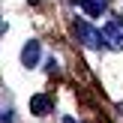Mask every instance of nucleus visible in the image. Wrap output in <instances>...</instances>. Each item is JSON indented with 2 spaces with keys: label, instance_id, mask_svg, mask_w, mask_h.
Here are the masks:
<instances>
[{
  "label": "nucleus",
  "instance_id": "obj_3",
  "mask_svg": "<svg viewBox=\"0 0 123 123\" xmlns=\"http://www.w3.org/2000/svg\"><path fill=\"white\" fill-rule=\"evenodd\" d=\"M75 6H81V9H87V15H99L102 9H105V0H75Z\"/></svg>",
  "mask_w": 123,
  "mask_h": 123
},
{
  "label": "nucleus",
  "instance_id": "obj_2",
  "mask_svg": "<svg viewBox=\"0 0 123 123\" xmlns=\"http://www.w3.org/2000/svg\"><path fill=\"white\" fill-rule=\"evenodd\" d=\"M102 33H105V42L111 48H123V21H120V18H111Z\"/></svg>",
  "mask_w": 123,
  "mask_h": 123
},
{
  "label": "nucleus",
  "instance_id": "obj_5",
  "mask_svg": "<svg viewBox=\"0 0 123 123\" xmlns=\"http://www.w3.org/2000/svg\"><path fill=\"white\" fill-rule=\"evenodd\" d=\"M30 111H33V114L48 111V99H45V96H33V99H30Z\"/></svg>",
  "mask_w": 123,
  "mask_h": 123
},
{
  "label": "nucleus",
  "instance_id": "obj_1",
  "mask_svg": "<svg viewBox=\"0 0 123 123\" xmlns=\"http://www.w3.org/2000/svg\"><path fill=\"white\" fill-rule=\"evenodd\" d=\"M75 33H78V39L87 48H102V42H105V33L96 30V27H90L87 21H75Z\"/></svg>",
  "mask_w": 123,
  "mask_h": 123
},
{
  "label": "nucleus",
  "instance_id": "obj_4",
  "mask_svg": "<svg viewBox=\"0 0 123 123\" xmlns=\"http://www.w3.org/2000/svg\"><path fill=\"white\" fill-rule=\"evenodd\" d=\"M21 60L27 66H33L36 60H39V42H30V45H24V51H21Z\"/></svg>",
  "mask_w": 123,
  "mask_h": 123
}]
</instances>
